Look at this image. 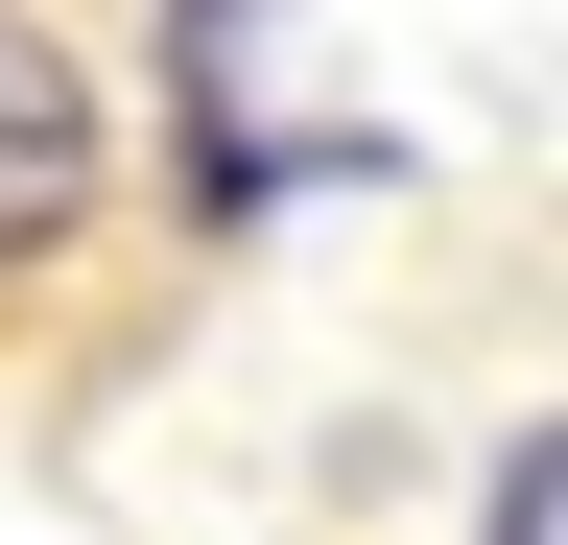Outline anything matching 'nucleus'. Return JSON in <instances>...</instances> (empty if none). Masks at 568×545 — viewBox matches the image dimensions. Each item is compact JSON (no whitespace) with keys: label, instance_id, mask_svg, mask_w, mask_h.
I'll return each instance as SVG.
<instances>
[{"label":"nucleus","instance_id":"1","mask_svg":"<svg viewBox=\"0 0 568 545\" xmlns=\"http://www.w3.org/2000/svg\"><path fill=\"white\" fill-rule=\"evenodd\" d=\"M95 190H119V143H95V72H71L24 0H0V285L95 238Z\"/></svg>","mask_w":568,"mask_h":545}]
</instances>
